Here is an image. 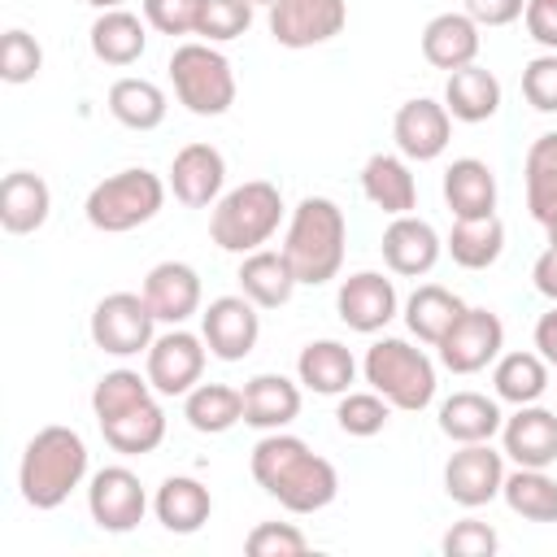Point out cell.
Instances as JSON below:
<instances>
[{
    "label": "cell",
    "mask_w": 557,
    "mask_h": 557,
    "mask_svg": "<svg viewBox=\"0 0 557 557\" xmlns=\"http://www.w3.org/2000/svg\"><path fill=\"white\" fill-rule=\"evenodd\" d=\"M379 248H383V261H387L392 274H400V278H422V274L435 270V261H440V252H444V239L435 235L431 222H422V218H413V213H400V218H392V222L383 226Z\"/></svg>",
    "instance_id": "e0dca14e"
},
{
    "label": "cell",
    "mask_w": 557,
    "mask_h": 557,
    "mask_svg": "<svg viewBox=\"0 0 557 557\" xmlns=\"http://www.w3.org/2000/svg\"><path fill=\"white\" fill-rule=\"evenodd\" d=\"M283 222V191L270 178H248L218 196L209 213V235L222 252H257L274 239Z\"/></svg>",
    "instance_id": "277c9868"
},
{
    "label": "cell",
    "mask_w": 557,
    "mask_h": 557,
    "mask_svg": "<svg viewBox=\"0 0 557 557\" xmlns=\"http://www.w3.org/2000/svg\"><path fill=\"white\" fill-rule=\"evenodd\" d=\"M300 413V383L287 374H252L244 383V422L257 431H283Z\"/></svg>",
    "instance_id": "cb8c5ba5"
},
{
    "label": "cell",
    "mask_w": 557,
    "mask_h": 557,
    "mask_svg": "<svg viewBox=\"0 0 557 557\" xmlns=\"http://www.w3.org/2000/svg\"><path fill=\"white\" fill-rule=\"evenodd\" d=\"M392 139L405 161H435L453 139V113L431 96L405 100L392 117Z\"/></svg>",
    "instance_id": "2e32d148"
},
{
    "label": "cell",
    "mask_w": 557,
    "mask_h": 557,
    "mask_svg": "<svg viewBox=\"0 0 557 557\" xmlns=\"http://www.w3.org/2000/svg\"><path fill=\"white\" fill-rule=\"evenodd\" d=\"M361 374L366 383L392 405V409H405V413H418L435 400V361L413 348L409 339H374L366 348V361H361Z\"/></svg>",
    "instance_id": "5b68a950"
},
{
    "label": "cell",
    "mask_w": 557,
    "mask_h": 557,
    "mask_svg": "<svg viewBox=\"0 0 557 557\" xmlns=\"http://www.w3.org/2000/svg\"><path fill=\"white\" fill-rule=\"evenodd\" d=\"M170 83H174L178 104L196 117H222L235 104V91H239L231 61L205 39L178 44L170 52Z\"/></svg>",
    "instance_id": "52a82bcc"
},
{
    "label": "cell",
    "mask_w": 557,
    "mask_h": 557,
    "mask_svg": "<svg viewBox=\"0 0 557 557\" xmlns=\"http://www.w3.org/2000/svg\"><path fill=\"white\" fill-rule=\"evenodd\" d=\"M535 352L548 366H557V305L548 313H540V322H535Z\"/></svg>",
    "instance_id": "816d5d0a"
},
{
    "label": "cell",
    "mask_w": 557,
    "mask_h": 557,
    "mask_svg": "<svg viewBox=\"0 0 557 557\" xmlns=\"http://www.w3.org/2000/svg\"><path fill=\"white\" fill-rule=\"evenodd\" d=\"M252 9H257L252 0H205L196 35L205 44H231L252 26Z\"/></svg>",
    "instance_id": "b9f144b4"
},
{
    "label": "cell",
    "mask_w": 557,
    "mask_h": 557,
    "mask_svg": "<svg viewBox=\"0 0 557 557\" xmlns=\"http://www.w3.org/2000/svg\"><path fill=\"white\" fill-rule=\"evenodd\" d=\"M200 335H205V344L218 361H244L257 348L261 313L244 292L239 296H218L200 313Z\"/></svg>",
    "instance_id": "5bb4252c"
},
{
    "label": "cell",
    "mask_w": 557,
    "mask_h": 557,
    "mask_svg": "<svg viewBox=\"0 0 557 557\" xmlns=\"http://www.w3.org/2000/svg\"><path fill=\"white\" fill-rule=\"evenodd\" d=\"M183 418L200 435H222L235 422H244V387H231V383H196L183 396Z\"/></svg>",
    "instance_id": "d6a6232c"
},
{
    "label": "cell",
    "mask_w": 557,
    "mask_h": 557,
    "mask_svg": "<svg viewBox=\"0 0 557 557\" xmlns=\"http://www.w3.org/2000/svg\"><path fill=\"white\" fill-rule=\"evenodd\" d=\"M248 470L257 487H265L287 513H318L339 492L335 466L318 457L300 435H287V431H265L252 444Z\"/></svg>",
    "instance_id": "6da1fadb"
},
{
    "label": "cell",
    "mask_w": 557,
    "mask_h": 557,
    "mask_svg": "<svg viewBox=\"0 0 557 557\" xmlns=\"http://www.w3.org/2000/svg\"><path fill=\"white\" fill-rule=\"evenodd\" d=\"M544 231H548V244H557V213L544 222Z\"/></svg>",
    "instance_id": "db71d44e"
},
{
    "label": "cell",
    "mask_w": 557,
    "mask_h": 557,
    "mask_svg": "<svg viewBox=\"0 0 557 557\" xmlns=\"http://www.w3.org/2000/svg\"><path fill=\"white\" fill-rule=\"evenodd\" d=\"M396 283L379 270H357L339 283L335 292V309H339V322L348 331H361V335H374L383 331L392 318H396Z\"/></svg>",
    "instance_id": "9a60e30c"
},
{
    "label": "cell",
    "mask_w": 557,
    "mask_h": 557,
    "mask_svg": "<svg viewBox=\"0 0 557 557\" xmlns=\"http://www.w3.org/2000/svg\"><path fill=\"white\" fill-rule=\"evenodd\" d=\"M205 0H144V22L161 35H196Z\"/></svg>",
    "instance_id": "bcb514c9"
},
{
    "label": "cell",
    "mask_w": 557,
    "mask_h": 557,
    "mask_svg": "<svg viewBox=\"0 0 557 557\" xmlns=\"http://www.w3.org/2000/svg\"><path fill=\"white\" fill-rule=\"evenodd\" d=\"M444 109L457 122H487L500 113V78L483 65H461L444 83Z\"/></svg>",
    "instance_id": "4dcf8cb0"
},
{
    "label": "cell",
    "mask_w": 557,
    "mask_h": 557,
    "mask_svg": "<svg viewBox=\"0 0 557 557\" xmlns=\"http://www.w3.org/2000/svg\"><path fill=\"white\" fill-rule=\"evenodd\" d=\"M361 191L374 209H383L387 218H400V213H413L418 205V183H413V170L405 157L396 152H374L366 165H361Z\"/></svg>",
    "instance_id": "7402d4cb"
},
{
    "label": "cell",
    "mask_w": 557,
    "mask_h": 557,
    "mask_svg": "<svg viewBox=\"0 0 557 557\" xmlns=\"http://www.w3.org/2000/svg\"><path fill=\"white\" fill-rule=\"evenodd\" d=\"M144 400H152V383H148V374L126 370V366H117V370L100 374V379H96V387H91V413H96V422L122 418V413L139 409Z\"/></svg>",
    "instance_id": "ab89813d"
},
{
    "label": "cell",
    "mask_w": 557,
    "mask_h": 557,
    "mask_svg": "<svg viewBox=\"0 0 557 557\" xmlns=\"http://www.w3.org/2000/svg\"><path fill=\"white\" fill-rule=\"evenodd\" d=\"M226 187V157L213 144H187L170 161V191L187 209H209L218 205Z\"/></svg>",
    "instance_id": "d6986e66"
},
{
    "label": "cell",
    "mask_w": 557,
    "mask_h": 557,
    "mask_svg": "<svg viewBox=\"0 0 557 557\" xmlns=\"http://www.w3.org/2000/svg\"><path fill=\"white\" fill-rule=\"evenodd\" d=\"M200 274L187 261H161L144 278V300L165 326H183L191 313H200Z\"/></svg>",
    "instance_id": "ffe728a7"
},
{
    "label": "cell",
    "mask_w": 557,
    "mask_h": 557,
    "mask_svg": "<svg viewBox=\"0 0 557 557\" xmlns=\"http://www.w3.org/2000/svg\"><path fill=\"white\" fill-rule=\"evenodd\" d=\"M505 426V413H500V400L496 396H483V392H453L444 405H440V431L453 440V444H483L492 435H500Z\"/></svg>",
    "instance_id": "4316f807"
},
{
    "label": "cell",
    "mask_w": 557,
    "mask_h": 557,
    "mask_svg": "<svg viewBox=\"0 0 557 557\" xmlns=\"http://www.w3.org/2000/svg\"><path fill=\"white\" fill-rule=\"evenodd\" d=\"M527 209L531 218L544 226L557 213V131H544L531 148H527Z\"/></svg>",
    "instance_id": "f35d334b"
},
{
    "label": "cell",
    "mask_w": 557,
    "mask_h": 557,
    "mask_svg": "<svg viewBox=\"0 0 557 557\" xmlns=\"http://www.w3.org/2000/svg\"><path fill=\"white\" fill-rule=\"evenodd\" d=\"M466 313V300L457 296V292H448V287H440V283H422V287H413V296L405 300V326L422 339V344H440L448 331H453V322Z\"/></svg>",
    "instance_id": "836d02e7"
},
{
    "label": "cell",
    "mask_w": 557,
    "mask_h": 557,
    "mask_svg": "<svg viewBox=\"0 0 557 557\" xmlns=\"http://www.w3.org/2000/svg\"><path fill=\"white\" fill-rule=\"evenodd\" d=\"M483 26L461 9V13H435L426 26H422V57L435 65V70H461V65H474L479 48H483Z\"/></svg>",
    "instance_id": "44dd1931"
},
{
    "label": "cell",
    "mask_w": 557,
    "mask_h": 557,
    "mask_svg": "<svg viewBox=\"0 0 557 557\" xmlns=\"http://www.w3.org/2000/svg\"><path fill=\"white\" fill-rule=\"evenodd\" d=\"M522 96L540 113H557V52H540L522 65Z\"/></svg>",
    "instance_id": "f6af8a7d"
},
{
    "label": "cell",
    "mask_w": 557,
    "mask_h": 557,
    "mask_svg": "<svg viewBox=\"0 0 557 557\" xmlns=\"http://www.w3.org/2000/svg\"><path fill=\"white\" fill-rule=\"evenodd\" d=\"M244 553L248 557H300L309 553V540L292 522H257L244 540Z\"/></svg>",
    "instance_id": "ee69618b"
},
{
    "label": "cell",
    "mask_w": 557,
    "mask_h": 557,
    "mask_svg": "<svg viewBox=\"0 0 557 557\" xmlns=\"http://www.w3.org/2000/svg\"><path fill=\"white\" fill-rule=\"evenodd\" d=\"M344 244H348V218L331 196H305L283 235V257L296 270V283L322 287L339 274L344 265Z\"/></svg>",
    "instance_id": "3957f363"
},
{
    "label": "cell",
    "mask_w": 557,
    "mask_h": 557,
    "mask_svg": "<svg viewBox=\"0 0 557 557\" xmlns=\"http://www.w3.org/2000/svg\"><path fill=\"white\" fill-rule=\"evenodd\" d=\"M296 379L318 396H344L357 379V357L339 339H313L296 357Z\"/></svg>",
    "instance_id": "f1b7e54d"
},
{
    "label": "cell",
    "mask_w": 557,
    "mask_h": 557,
    "mask_svg": "<svg viewBox=\"0 0 557 557\" xmlns=\"http://www.w3.org/2000/svg\"><path fill=\"white\" fill-rule=\"evenodd\" d=\"M39 70H44V48H39V39L26 35L22 26L4 30V39H0V78L13 83V87H22V83H30Z\"/></svg>",
    "instance_id": "7bdbcfd3"
},
{
    "label": "cell",
    "mask_w": 557,
    "mask_h": 557,
    "mask_svg": "<svg viewBox=\"0 0 557 557\" xmlns=\"http://www.w3.org/2000/svg\"><path fill=\"white\" fill-rule=\"evenodd\" d=\"M100 435H104V444H109L113 453H122V457H144V453L161 448V440H165V409H161L157 400H144L139 409L100 422Z\"/></svg>",
    "instance_id": "8d00e7d4"
},
{
    "label": "cell",
    "mask_w": 557,
    "mask_h": 557,
    "mask_svg": "<svg viewBox=\"0 0 557 557\" xmlns=\"http://www.w3.org/2000/svg\"><path fill=\"white\" fill-rule=\"evenodd\" d=\"M444 248H448V257L461 270H487L505 252V222L496 213H487V218H457L448 239H444Z\"/></svg>",
    "instance_id": "1f68e13d"
},
{
    "label": "cell",
    "mask_w": 557,
    "mask_h": 557,
    "mask_svg": "<svg viewBox=\"0 0 557 557\" xmlns=\"http://www.w3.org/2000/svg\"><path fill=\"white\" fill-rule=\"evenodd\" d=\"M440 348V366L453 370V374H479L487 370L500 348H505V322L492 313V309H470L453 322V331L435 344Z\"/></svg>",
    "instance_id": "7c38bea8"
},
{
    "label": "cell",
    "mask_w": 557,
    "mask_h": 557,
    "mask_svg": "<svg viewBox=\"0 0 557 557\" xmlns=\"http://www.w3.org/2000/svg\"><path fill=\"white\" fill-rule=\"evenodd\" d=\"M165 91L152 83V78H117L109 87V113L126 126V131H157L165 122Z\"/></svg>",
    "instance_id": "d590c367"
},
{
    "label": "cell",
    "mask_w": 557,
    "mask_h": 557,
    "mask_svg": "<svg viewBox=\"0 0 557 557\" xmlns=\"http://www.w3.org/2000/svg\"><path fill=\"white\" fill-rule=\"evenodd\" d=\"M348 26V0H270V35L283 48L331 44Z\"/></svg>",
    "instance_id": "8fae6325"
},
{
    "label": "cell",
    "mask_w": 557,
    "mask_h": 557,
    "mask_svg": "<svg viewBox=\"0 0 557 557\" xmlns=\"http://www.w3.org/2000/svg\"><path fill=\"white\" fill-rule=\"evenodd\" d=\"M496 544H500L496 531H492L487 522H474V518L453 522V531L444 535V553H448V557H492Z\"/></svg>",
    "instance_id": "7dc6e473"
},
{
    "label": "cell",
    "mask_w": 557,
    "mask_h": 557,
    "mask_svg": "<svg viewBox=\"0 0 557 557\" xmlns=\"http://www.w3.org/2000/svg\"><path fill=\"white\" fill-rule=\"evenodd\" d=\"M505 505L527 518V522H557V479L548 470H531V466H518L513 474H505V487H500Z\"/></svg>",
    "instance_id": "74e56055"
},
{
    "label": "cell",
    "mask_w": 557,
    "mask_h": 557,
    "mask_svg": "<svg viewBox=\"0 0 557 557\" xmlns=\"http://www.w3.org/2000/svg\"><path fill=\"white\" fill-rule=\"evenodd\" d=\"M157 339V313L144 300V292H109L91 309V344L109 357H135L148 352Z\"/></svg>",
    "instance_id": "ba28073f"
},
{
    "label": "cell",
    "mask_w": 557,
    "mask_h": 557,
    "mask_svg": "<svg viewBox=\"0 0 557 557\" xmlns=\"http://www.w3.org/2000/svg\"><path fill=\"white\" fill-rule=\"evenodd\" d=\"M522 22H527V35L544 52H557V0H527Z\"/></svg>",
    "instance_id": "c3c4849f"
},
{
    "label": "cell",
    "mask_w": 557,
    "mask_h": 557,
    "mask_svg": "<svg viewBox=\"0 0 557 557\" xmlns=\"http://www.w3.org/2000/svg\"><path fill=\"white\" fill-rule=\"evenodd\" d=\"M83 4H91V9H100V13H104V9H122L126 0H83Z\"/></svg>",
    "instance_id": "f5cc1de1"
},
{
    "label": "cell",
    "mask_w": 557,
    "mask_h": 557,
    "mask_svg": "<svg viewBox=\"0 0 557 557\" xmlns=\"http://www.w3.org/2000/svg\"><path fill=\"white\" fill-rule=\"evenodd\" d=\"M87 39H91L96 61L122 70V65H135L144 57V48H148V22L139 13H131V9H104L91 22V35Z\"/></svg>",
    "instance_id": "f546056e"
},
{
    "label": "cell",
    "mask_w": 557,
    "mask_h": 557,
    "mask_svg": "<svg viewBox=\"0 0 557 557\" xmlns=\"http://www.w3.org/2000/svg\"><path fill=\"white\" fill-rule=\"evenodd\" d=\"M205 357H209L205 335H191L183 326H170V331H161L152 339L144 374H148L152 392H161V396H187L200 383V374H205Z\"/></svg>",
    "instance_id": "9c48e42d"
},
{
    "label": "cell",
    "mask_w": 557,
    "mask_h": 557,
    "mask_svg": "<svg viewBox=\"0 0 557 557\" xmlns=\"http://www.w3.org/2000/svg\"><path fill=\"white\" fill-rule=\"evenodd\" d=\"M531 278H535V292H540V296H548V300L557 305V244H548V248L535 257Z\"/></svg>",
    "instance_id": "f907efd6"
},
{
    "label": "cell",
    "mask_w": 557,
    "mask_h": 557,
    "mask_svg": "<svg viewBox=\"0 0 557 557\" xmlns=\"http://www.w3.org/2000/svg\"><path fill=\"white\" fill-rule=\"evenodd\" d=\"M387 418H392V405L370 387V392H344L339 396V405H335V422H339V431L344 435H357V440H370V435H379L383 426H387Z\"/></svg>",
    "instance_id": "60d3db41"
},
{
    "label": "cell",
    "mask_w": 557,
    "mask_h": 557,
    "mask_svg": "<svg viewBox=\"0 0 557 557\" xmlns=\"http://www.w3.org/2000/svg\"><path fill=\"white\" fill-rule=\"evenodd\" d=\"M152 513H157V522H161L165 531H174V535H196V531L209 522V513H213V496H209V487H205L200 479H191V474H170V479L157 487V496H152Z\"/></svg>",
    "instance_id": "603a6c76"
},
{
    "label": "cell",
    "mask_w": 557,
    "mask_h": 557,
    "mask_svg": "<svg viewBox=\"0 0 557 557\" xmlns=\"http://www.w3.org/2000/svg\"><path fill=\"white\" fill-rule=\"evenodd\" d=\"M500 453L513 466H531V470H548L557 461V413L535 405H518L513 418H505L500 426Z\"/></svg>",
    "instance_id": "ac0fdd59"
},
{
    "label": "cell",
    "mask_w": 557,
    "mask_h": 557,
    "mask_svg": "<svg viewBox=\"0 0 557 557\" xmlns=\"http://www.w3.org/2000/svg\"><path fill=\"white\" fill-rule=\"evenodd\" d=\"M252 4H270V0H252Z\"/></svg>",
    "instance_id": "11a10c76"
},
{
    "label": "cell",
    "mask_w": 557,
    "mask_h": 557,
    "mask_svg": "<svg viewBox=\"0 0 557 557\" xmlns=\"http://www.w3.org/2000/svg\"><path fill=\"white\" fill-rule=\"evenodd\" d=\"M87 513L100 531H113V535L135 531L148 513V492H144L139 474L126 470V466L96 470L91 483H87Z\"/></svg>",
    "instance_id": "30bf717a"
},
{
    "label": "cell",
    "mask_w": 557,
    "mask_h": 557,
    "mask_svg": "<svg viewBox=\"0 0 557 557\" xmlns=\"http://www.w3.org/2000/svg\"><path fill=\"white\" fill-rule=\"evenodd\" d=\"M165 205V183L161 174L144 170V165H131V170H117L109 178H100L91 191H87V222L104 235H126L144 222H152Z\"/></svg>",
    "instance_id": "8992f818"
},
{
    "label": "cell",
    "mask_w": 557,
    "mask_h": 557,
    "mask_svg": "<svg viewBox=\"0 0 557 557\" xmlns=\"http://www.w3.org/2000/svg\"><path fill=\"white\" fill-rule=\"evenodd\" d=\"M505 453L492 448V440L483 444H461L448 461H444V492L448 500H457L461 509H479L492 505L505 487Z\"/></svg>",
    "instance_id": "4fadbf2b"
},
{
    "label": "cell",
    "mask_w": 557,
    "mask_h": 557,
    "mask_svg": "<svg viewBox=\"0 0 557 557\" xmlns=\"http://www.w3.org/2000/svg\"><path fill=\"white\" fill-rule=\"evenodd\" d=\"M235 278H239V292H244L257 309H278V305H287L292 292L300 287V283H296V270H292L287 257H283V248H278V252H274V248L244 252Z\"/></svg>",
    "instance_id": "484cf974"
},
{
    "label": "cell",
    "mask_w": 557,
    "mask_h": 557,
    "mask_svg": "<svg viewBox=\"0 0 557 557\" xmlns=\"http://www.w3.org/2000/svg\"><path fill=\"white\" fill-rule=\"evenodd\" d=\"M461 9L479 22V26H509L522 17L527 0H461Z\"/></svg>",
    "instance_id": "681fc988"
},
{
    "label": "cell",
    "mask_w": 557,
    "mask_h": 557,
    "mask_svg": "<svg viewBox=\"0 0 557 557\" xmlns=\"http://www.w3.org/2000/svg\"><path fill=\"white\" fill-rule=\"evenodd\" d=\"M48 213H52V191L39 174H30V170L4 174V183H0V226L9 235L39 231L48 222Z\"/></svg>",
    "instance_id": "d4e9b609"
},
{
    "label": "cell",
    "mask_w": 557,
    "mask_h": 557,
    "mask_svg": "<svg viewBox=\"0 0 557 557\" xmlns=\"http://www.w3.org/2000/svg\"><path fill=\"white\" fill-rule=\"evenodd\" d=\"M444 205L453 218H487L496 213V174L479 157H457L444 170Z\"/></svg>",
    "instance_id": "83f0119b"
},
{
    "label": "cell",
    "mask_w": 557,
    "mask_h": 557,
    "mask_svg": "<svg viewBox=\"0 0 557 557\" xmlns=\"http://www.w3.org/2000/svg\"><path fill=\"white\" fill-rule=\"evenodd\" d=\"M87 479V444L74 426H44L30 435L22 466H17V492L30 509H57L70 500L74 487Z\"/></svg>",
    "instance_id": "7a4b0ae2"
},
{
    "label": "cell",
    "mask_w": 557,
    "mask_h": 557,
    "mask_svg": "<svg viewBox=\"0 0 557 557\" xmlns=\"http://www.w3.org/2000/svg\"><path fill=\"white\" fill-rule=\"evenodd\" d=\"M492 387L505 405H535L548 392V361L540 352H500L492 361Z\"/></svg>",
    "instance_id": "e575fe53"
}]
</instances>
